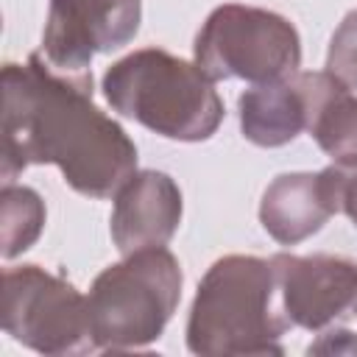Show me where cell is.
<instances>
[{"label":"cell","mask_w":357,"mask_h":357,"mask_svg":"<svg viewBox=\"0 0 357 357\" xmlns=\"http://www.w3.org/2000/svg\"><path fill=\"white\" fill-rule=\"evenodd\" d=\"M181 190L162 170H137L114 195L109 220L117 251L134 254L139 248L167 245L181 223Z\"/></svg>","instance_id":"obj_10"},{"label":"cell","mask_w":357,"mask_h":357,"mask_svg":"<svg viewBox=\"0 0 357 357\" xmlns=\"http://www.w3.org/2000/svg\"><path fill=\"white\" fill-rule=\"evenodd\" d=\"M240 131L259 148H282L307 131V109L296 78L254 84L237 100Z\"/></svg>","instance_id":"obj_12"},{"label":"cell","mask_w":357,"mask_h":357,"mask_svg":"<svg viewBox=\"0 0 357 357\" xmlns=\"http://www.w3.org/2000/svg\"><path fill=\"white\" fill-rule=\"evenodd\" d=\"M293 78L304 98L310 137L335 165L357 167V95L326 70Z\"/></svg>","instance_id":"obj_11"},{"label":"cell","mask_w":357,"mask_h":357,"mask_svg":"<svg viewBox=\"0 0 357 357\" xmlns=\"http://www.w3.org/2000/svg\"><path fill=\"white\" fill-rule=\"evenodd\" d=\"M31 165H56L86 198L117 195L137 173L134 139L92 103V70L64 73L42 53L3 67V184Z\"/></svg>","instance_id":"obj_1"},{"label":"cell","mask_w":357,"mask_h":357,"mask_svg":"<svg viewBox=\"0 0 357 357\" xmlns=\"http://www.w3.org/2000/svg\"><path fill=\"white\" fill-rule=\"evenodd\" d=\"M181 265L165 248H139L100 271L89 287V321L95 346L134 351L165 332L181 301Z\"/></svg>","instance_id":"obj_4"},{"label":"cell","mask_w":357,"mask_h":357,"mask_svg":"<svg viewBox=\"0 0 357 357\" xmlns=\"http://www.w3.org/2000/svg\"><path fill=\"white\" fill-rule=\"evenodd\" d=\"M351 167L329 165L318 173H279L262 192L259 223L279 245H298L343 212Z\"/></svg>","instance_id":"obj_9"},{"label":"cell","mask_w":357,"mask_h":357,"mask_svg":"<svg viewBox=\"0 0 357 357\" xmlns=\"http://www.w3.org/2000/svg\"><path fill=\"white\" fill-rule=\"evenodd\" d=\"M343 212L349 215V220L357 229V167H351L349 184H346V195H343Z\"/></svg>","instance_id":"obj_16"},{"label":"cell","mask_w":357,"mask_h":357,"mask_svg":"<svg viewBox=\"0 0 357 357\" xmlns=\"http://www.w3.org/2000/svg\"><path fill=\"white\" fill-rule=\"evenodd\" d=\"M290 329L271 259L229 254L204 273L187 321V349L201 357L284 354Z\"/></svg>","instance_id":"obj_2"},{"label":"cell","mask_w":357,"mask_h":357,"mask_svg":"<svg viewBox=\"0 0 357 357\" xmlns=\"http://www.w3.org/2000/svg\"><path fill=\"white\" fill-rule=\"evenodd\" d=\"M139 20L142 0H50L39 53L64 73H81L98 53L128 45Z\"/></svg>","instance_id":"obj_7"},{"label":"cell","mask_w":357,"mask_h":357,"mask_svg":"<svg viewBox=\"0 0 357 357\" xmlns=\"http://www.w3.org/2000/svg\"><path fill=\"white\" fill-rule=\"evenodd\" d=\"M276 293L290 326L318 332L354 310L357 259L343 254H273Z\"/></svg>","instance_id":"obj_8"},{"label":"cell","mask_w":357,"mask_h":357,"mask_svg":"<svg viewBox=\"0 0 357 357\" xmlns=\"http://www.w3.org/2000/svg\"><path fill=\"white\" fill-rule=\"evenodd\" d=\"M3 329L17 343L50 357L98 349L86 296L39 265L3 273Z\"/></svg>","instance_id":"obj_6"},{"label":"cell","mask_w":357,"mask_h":357,"mask_svg":"<svg viewBox=\"0 0 357 357\" xmlns=\"http://www.w3.org/2000/svg\"><path fill=\"white\" fill-rule=\"evenodd\" d=\"M45 201L36 190L22 184H3L0 190V254L14 259L28 251L45 229Z\"/></svg>","instance_id":"obj_13"},{"label":"cell","mask_w":357,"mask_h":357,"mask_svg":"<svg viewBox=\"0 0 357 357\" xmlns=\"http://www.w3.org/2000/svg\"><path fill=\"white\" fill-rule=\"evenodd\" d=\"M326 73H332L349 89H357V8L349 11L332 33L326 53Z\"/></svg>","instance_id":"obj_14"},{"label":"cell","mask_w":357,"mask_h":357,"mask_svg":"<svg viewBox=\"0 0 357 357\" xmlns=\"http://www.w3.org/2000/svg\"><path fill=\"white\" fill-rule=\"evenodd\" d=\"M192 53L212 81L271 84L296 75L301 67L296 25L276 11L243 3L218 6L201 25Z\"/></svg>","instance_id":"obj_5"},{"label":"cell","mask_w":357,"mask_h":357,"mask_svg":"<svg viewBox=\"0 0 357 357\" xmlns=\"http://www.w3.org/2000/svg\"><path fill=\"white\" fill-rule=\"evenodd\" d=\"M310 354H357V332L351 329H329L315 343L307 346Z\"/></svg>","instance_id":"obj_15"},{"label":"cell","mask_w":357,"mask_h":357,"mask_svg":"<svg viewBox=\"0 0 357 357\" xmlns=\"http://www.w3.org/2000/svg\"><path fill=\"white\" fill-rule=\"evenodd\" d=\"M354 315H357V304H354Z\"/></svg>","instance_id":"obj_17"},{"label":"cell","mask_w":357,"mask_h":357,"mask_svg":"<svg viewBox=\"0 0 357 357\" xmlns=\"http://www.w3.org/2000/svg\"><path fill=\"white\" fill-rule=\"evenodd\" d=\"M100 89L117 114L165 139L204 142L223 123L215 81L195 61L162 47H142L114 61Z\"/></svg>","instance_id":"obj_3"}]
</instances>
